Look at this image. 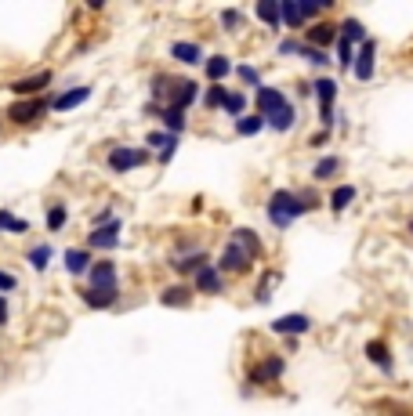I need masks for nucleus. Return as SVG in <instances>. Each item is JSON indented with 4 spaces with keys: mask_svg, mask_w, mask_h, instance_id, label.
<instances>
[{
    "mask_svg": "<svg viewBox=\"0 0 413 416\" xmlns=\"http://www.w3.org/2000/svg\"><path fill=\"white\" fill-rule=\"evenodd\" d=\"M265 210H268V221H272L276 229H290L294 221L305 214L301 203H298V196H294L290 188H276L272 196H268V207H265Z\"/></svg>",
    "mask_w": 413,
    "mask_h": 416,
    "instance_id": "1",
    "label": "nucleus"
},
{
    "mask_svg": "<svg viewBox=\"0 0 413 416\" xmlns=\"http://www.w3.org/2000/svg\"><path fill=\"white\" fill-rule=\"evenodd\" d=\"M149 163V152L135 149V145H113L109 149V171L113 174H127V171H138Z\"/></svg>",
    "mask_w": 413,
    "mask_h": 416,
    "instance_id": "2",
    "label": "nucleus"
},
{
    "mask_svg": "<svg viewBox=\"0 0 413 416\" xmlns=\"http://www.w3.org/2000/svg\"><path fill=\"white\" fill-rule=\"evenodd\" d=\"M283 373H287V362H283L279 355H265L258 366L247 369V380L254 383V388H268V383H276Z\"/></svg>",
    "mask_w": 413,
    "mask_h": 416,
    "instance_id": "3",
    "label": "nucleus"
},
{
    "mask_svg": "<svg viewBox=\"0 0 413 416\" xmlns=\"http://www.w3.org/2000/svg\"><path fill=\"white\" fill-rule=\"evenodd\" d=\"M250 265H254V258H250V253H247L239 243H232V239H229V243H225V250H221V258H217V265H214V268H217L221 275H225V272H232V275H243Z\"/></svg>",
    "mask_w": 413,
    "mask_h": 416,
    "instance_id": "4",
    "label": "nucleus"
},
{
    "mask_svg": "<svg viewBox=\"0 0 413 416\" xmlns=\"http://www.w3.org/2000/svg\"><path fill=\"white\" fill-rule=\"evenodd\" d=\"M87 290H120L116 261H94L87 272Z\"/></svg>",
    "mask_w": 413,
    "mask_h": 416,
    "instance_id": "5",
    "label": "nucleus"
},
{
    "mask_svg": "<svg viewBox=\"0 0 413 416\" xmlns=\"http://www.w3.org/2000/svg\"><path fill=\"white\" fill-rule=\"evenodd\" d=\"M47 109H51V98H18L8 109V120L11 123H37Z\"/></svg>",
    "mask_w": 413,
    "mask_h": 416,
    "instance_id": "6",
    "label": "nucleus"
},
{
    "mask_svg": "<svg viewBox=\"0 0 413 416\" xmlns=\"http://www.w3.org/2000/svg\"><path fill=\"white\" fill-rule=\"evenodd\" d=\"M120 229H123V221L113 217L109 225H98L94 232H87V250H116L120 246Z\"/></svg>",
    "mask_w": 413,
    "mask_h": 416,
    "instance_id": "7",
    "label": "nucleus"
},
{
    "mask_svg": "<svg viewBox=\"0 0 413 416\" xmlns=\"http://www.w3.org/2000/svg\"><path fill=\"white\" fill-rule=\"evenodd\" d=\"M268 330L272 333H283V337H298V333H308L312 330V318L305 311H290V315H283V318H272Z\"/></svg>",
    "mask_w": 413,
    "mask_h": 416,
    "instance_id": "8",
    "label": "nucleus"
},
{
    "mask_svg": "<svg viewBox=\"0 0 413 416\" xmlns=\"http://www.w3.org/2000/svg\"><path fill=\"white\" fill-rule=\"evenodd\" d=\"M373 66H377V40H363L359 44V54H356V62H352V73H356V80H373Z\"/></svg>",
    "mask_w": 413,
    "mask_h": 416,
    "instance_id": "9",
    "label": "nucleus"
},
{
    "mask_svg": "<svg viewBox=\"0 0 413 416\" xmlns=\"http://www.w3.org/2000/svg\"><path fill=\"white\" fill-rule=\"evenodd\" d=\"M305 44L315 51H330L337 44V25L334 22H312L308 33H305Z\"/></svg>",
    "mask_w": 413,
    "mask_h": 416,
    "instance_id": "10",
    "label": "nucleus"
},
{
    "mask_svg": "<svg viewBox=\"0 0 413 416\" xmlns=\"http://www.w3.org/2000/svg\"><path fill=\"white\" fill-rule=\"evenodd\" d=\"M196 98H200V83H196V80H174V83H171V94H167V105L185 112Z\"/></svg>",
    "mask_w": 413,
    "mask_h": 416,
    "instance_id": "11",
    "label": "nucleus"
},
{
    "mask_svg": "<svg viewBox=\"0 0 413 416\" xmlns=\"http://www.w3.org/2000/svg\"><path fill=\"white\" fill-rule=\"evenodd\" d=\"M193 290H196V294H207V297H214V294H221V290H225V275H221L214 265H203V268L193 275Z\"/></svg>",
    "mask_w": 413,
    "mask_h": 416,
    "instance_id": "12",
    "label": "nucleus"
},
{
    "mask_svg": "<svg viewBox=\"0 0 413 416\" xmlns=\"http://www.w3.org/2000/svg\"><path fill=\"white\" fill-rule=\"evenodd\" d=\"M283 105H290V98H287V94H283L279 87H258V116L261 120H268V116H276Z\"/></svg>",
    "mask_w": 413,
    "mask_h": 416,
    "instance_id": "13",
    "label": "nucleus"
},
{
    "mask_svg": "<svg viewBox=\"0 0 413 416\" xmlns=\"http://www.w3.org/2000/svg\"><path fill=\"white\" fill-rule=\"evenodd\" d=\"M51 83V73H33V76H22L11 83V91L18 94V98H40V91Z\"/></svg>",
    "mask_w": 413,
    "mask_h": 416,
    "instance_id": "14",
    "label": "nucleus"
},
{
    "mask_svg": "<svg viewBox=\"0 0 413 416\" xmlns=\"http://www.w3.org/2000/svg\"><path fill=\"white\" fill-rule=\"evenodd\" d=\"M366 359L385 373V376H395V359H392V351H388V344H380V340H370L366 344Z\"/></svg>",
    "mask_w": 413,
    "mask_h": 416,
    "instance_id": "15",
    "label": "nucleus"
},
{
    "mask_svg": "<svg viewBox=\"0 0 413 416\" xmlns=\"http://www.w3.org/2000/svg\"><path fill=\"white\" fill-rule=\"evenodd\" d=\"M171 58L181 62V66H200V62H203V47L193 44V40H174L171 44Z\"/></svg>",
    "mask_w": 413,
    "mask_h": 416,
    "instance_id": "16",
    "label": "nucleus"
},
{
    "mask_svg": "<svg viewBox=\"0 0 413 416\" xmlns=\"http://www.w3.org/2000/svg\"><path fill=\"white\" fill-rule=\"evenodd\" d=\"M87 98H91V87L84 83V87H73V91H66V94H58V98H51V109H55V112H69V109L84 105Z\"/></svg>",
    "mask_w": 413,
    "mask_h": 416,
    "instance_id": "17",
    "label": "nucleus"
},
{
    "mask_svg": "<svg viewBox=\"0 0 413 416\" xmlns=\"http://www.w3.org/2000/svg\"><path fill=\"white\" fill-rule=\"evenodd\" d=\"M193 286H185V282H174V286H167V290L160 294V304H167V308H188L193 304Z\"/></svg>",
    "mask_w": 413,
    "mask_h": 416,
    "instance_id": "18",
    "label": "nucleus"
},
{
    "mask_svg": "<svg viewBox=\"0 0 413 416\" xmlns=\"http://www.w3.org/2000/svg\"><path fill=\"white\" fill-rule=\"evenodd\" d=\"M91 265H94V261H91V250H80V246H69V250H66V272H69V275L80 279V275L91 272Z\"/></svg>",
    "mask_w": 413,
    "mask_h": 416,
    "instance_id": "19",
    "label": "nucleus"
},
{
    "mask_svg": "<svg viewBox=\"0 0 413 416\" xmlns=\"http://www.w3.org/2000/svg\"><path fill=\"white\" fill-rule=\"evenodd\" d=\"M203 69H207V80L210 83H221L236 66L229 62V54H210V58H203Z\"/></svg>",
    "mask_w": 413,
    "mask_h": 416,
    "instance_id": "20",
    "label": "nucleus"
},
{
    "mask_svg": "<svg viewBox=\"0 0 413 416\" xmlns=\"http://www.w3.org/2000/svg\"><path fill=\"white\" fill-rule=\"evenodd\" d=\"M156 116H160V123H164V131H167V134H174V138H178V134L185 131V127H188L185 112H181V109H171V105H164V109H160V105H156Z\"/></svg>",
    "mask_w": 413,
    "mask_h": 416,
    "instance_id": "21",
    "label": "nucleus"
},
{
    "mask_svg": "<svg viewBox=\"0 0 413 416\" xmlns=\"http://www.w3.org/2000/svg\"><path fill=\"white\" fill-rule=\"evenodd\" d=\"M356 196H359V188H356V185H337V188L330 192V200H327V203H330V210H334V214H344L348 207L356 203Z\"/></svg>",
    "mask_w": 413,
    "mask_h": 416,
    "instance_id": "22",
    "label": "nucleus"
},
{
    "mask_svg": "<svg viewBox=\"0 0 413 416\" xmlns=\"http://www.w3.org/2000/svg\"><path fill=\"white\" fill-rule=\"evenodd\" d=\"M203 265H210V258H207L203 250H196V253H185V258H174V261H171V268H174V272H181V275H196Z\"/></svg>",
    "mask_w": 413,
    "mask_h": 416,
    "instance_id": "23",
    "label": "nucleus"
},
{
    "mask_svg": "<svg viewBox=\"0 0 413 416\" xmlns=\"http://www.w3.org/2000/svg\"><path fill=\"white\" fill-rule=\"evenodd\" d=\"M337 37H341L344 44H352V47H356V44H363V40H366V25H363L359 18H344V22L337 25Z\"/></svg>",
    "mask_w": 413,
    "mask_h": 416,
    "instance_id": "24",
    "label": "nucleus"
},
{
    "mask_svg": "<svg viewBox=\"0 0 413 416\" xmlns=\"http://www.w3.org/2000/svg\"><path fill=\"white\" fill-rule=\"evenodd\" d=\"M80 301L87 308H113L120 301V290H80Z\"/></svg>",
    "mask_w": 413,
    "mask_h": 416,
    "instance_id": "25",
    "label": "nucleus"
},
{
    "mask_svg": "<svg viewBox=\"0 0 413 416\" xmlns=\"http://www.w3.org/2000/svg\"><path fill=\"white\" fill-rule=\"evenodd\" d=\"M312 94L319 98V105H334L337 102V80L334 76H319L312 83Z\"/></svg>",
    "mask_w": 413,
    "mask_h": 416,
    "instance_id": "26",
    "label": "nucleus"
},
{
    "mask_svg": "<svg viewBox=\"0 0 413 416\" xmlns=\"http://www.w3.org/2000/svg\"><path fill=\"white\" fill-rule=\"evenodd\" d=\"M279 18H283V29H301L305 25V15L294 0H279Z\"/></svg>",
    "mask_w": 413,
    "mask_h": 416,
    "instance_id": "27",
    "label": "nucleus"
},
{
    "mask_svg": "<svg viewBox=\"0 0 413 416\" xmlns=\"http://www.w3.org/2000/svg\"><path fill=\"white\" fill-rule=\"evenodd\" d=\"M51 258H55V250H51V243H37L33 250H29V253H26V261H29V265H33V272H47Z\"/></svg>",
    "mask_w": 413,
    "mask_h": 416,
    "instance_id": "28",
    "label": "nucleus"
},
{
    "mask_svg": "<svg viewBox=\"0 0 413 416\" xmlns=\"http://www.w3.org/2000/svg\"><path fill=\"white\" fill-rule=\"evenodd\" d=\"M254 15H258L268 29H283V18H279V0H261V4L254 8Z\"/></svg>",
    "mask_w": 413,
    "mask_h": 416,
    "instance_id": "29",
    "label": "nucleus"
},
{
    "mask_svg": "<svg viewBox=\"0 0 413 416\" xmlns=\"http://www.w3.org/2000/svg\"><path fill=\"white\" fill-rule=\"evenodd\" d=\"M232 243H239V246H243V250L250 253L254 261L261 258V239L254 236V229H236V232H232Z\"/></svg>",
    "mask_w": 413,
    "mask_h": 416,
    "instance_id": "30",
    "label": "nucleus"
},
{
    "mask_svg": "<svg viewBox=\"0 0 413 416\" xmlns=\"http://www.w3.org/2000/svg\"><path fill=\"white\" fill-rule=\"evenodd\" d=\"M261 131H265V120L258 112H247V116L236 120V134H243V138H254V134H261Z\"/></svg>",
    "mask_w": 413,
    "mask_h": 416,
    "instance_id": "31",
    "label": "nucleus"
},
{
    "mask_svg": "<svg viewBox=\"0 0 413 416\" xmlns=\"http://www.w3.org/2000/svg\"><path fill=\"white\" fill-rule=\"evenodd\" d=\"M145 145L156 149V152H178V138L167 134V131H152V134H145Z\"/></svg>",
    "mask_w": 413,
    "mask_h": 416,
    "instance_id": "32",
    "label": "nucleus"
},
{
    "mask_svg": "<svg viewBox=\"0 0 413 416\" xmlns=\"http://www.w3.org/2000/svg\"><path fill=\"white\" fill-rule=\"evenodd\" d=\"M247 105H250V98H247L243 91H229V98H225V105H221V109H225L232 120H239V116H247Z\"/></svg>",
    "mask_w": 413,
    "mask_h": 416,
    "instance_id": "33",
    "label": "nucleus"
},
{
    "mask_svg": "<svg viewBox=\"0 0 413 416\" xmlns=\"http://www.w3.org/2000/svg\"><path fill=\"white\" fill-rule=\"evenodd\" d=\"M0 232H11V236H26V232H29V221L15 217L11 210H0Z\"/></svg>",
    "mask_w": 413,
    "mask_h": 416,
    "instance_id": "34",
    "label": "nucleus"
},
{
    "mask_svg": "<svg viewBox=\"0 0 413 416\" xmlns=\"http://www.w3.org/2000/svg\"><path fill=\"white\" fill-rule=\"evenodd\" d=\"M337 171H341V159H337V156H323L319 163H315L312 178H315V181H330V178H334Z\"/></svg>",
    "mask_w": 413,
    "mask_h": 416,
    "instance_id": "35",
    "label": "nucleus"
},
{
    "mask_svg": "<svg viewBox=\"0 0 413 416\" xmlns=\"http://www.w3.org/2000/svg\"><path fill=\"white\" fill-rule=\"evenodd\" d=\"M66 207H62V203H55V207H47V217H44V225H47V232H62V229H66Z\"/></svg>",
    "mask_w": 413,
    "mask_h": 416,
    "instance_id": "36",
    "label": "nucleus"
},
{
    "mask_svg": "<svg viewBox=\"0 0 413 416\" xmlns=\"http://www.w3.org/2000/svg\"><path fill=\"white\" fill-rule=\"evenodd\" d=\"M337 66H341V73H352V62H356V47L352 44H344L341 37H337Z\"/></svg>",
    "mask_w": 413,
    "mask_h": 416,
    "instance_id": "37",
    "label": "nucleus"
},
{
    "mask_svg": "<svg viewBox=\"0 0 413 416\" xmlns=\"http://www.w3.org/2000/svg\"><path fill=\"white\" fill-rule=\"evenodd\" d=\"M225 98H229V91L221 87V83H210V87L203 91V105H207V109H221V105H225Z\"/></svg>",
    "mask_w": 413,
    "mask_h": 416,
    "instance_id": "38",
    "label": "nucleus"
},
{
    "mask_svg": "<svg viewBox=\"0 0 413 416\" xmlns=\"http://www.w3.org/2000/svg\"><path fill=\"white\" fill-rule=\"evenodd\" d=\"M298 54H301V58H308L312 66H319V69H327V66H330V51H315V47H308L305 40H301Z\"/></svg>",
    "mask_w": 413,
    "mask_h": 416,
    "instance_id": "39",
    "label": "nucleus"
},
{
    "mask_svg": "<svg viewBox=\"0 0 413 416\" xmlns=\"http://www.w3.org/2000/svg\"><path fill=\"white\" fill-rule=\"evenodd\" d=\"M236 76H239V83H243V87H254V91L261 87V73L254 69V66H236Z\"/></svg>",
    "mask_w": 413,
    "mask_h": 416,
    "instance_id": "40",
    "label": "nucleus"
},
{
    "mask_svg": "<svg viewBox=\"0 0 413 416\" xmlns=\"http://www.w3.org/2000/svg\"><path fill=\"white\" fill-rule=\"evenodd\" d=\"M217 18H221V25H225L229 33H236V29L243 25V11H236V8H225V11H221Z\"/></svg>",
    "mask_w": 413,
    "mask_h": 416,
    "instance_id": "41",
    "label": "nucleus"
},
{
    "mask_svg": "<svg viewBox=\"0 0 413 416\" xmlns=\"http://www.w3.org/2000/svg\"><path fill=\"white\" fill-rule=\"evenodd\" d=\"M294 196H298V203H301V210H305V214L319 207V196H315L312 188H305V192H294Z\"/></svg>",
    "mask_w": 413,
    "mask_h": 416,
    "instance_id": "42",
    "label": "nucleus"
},
{
    "mask_svg": "<svg viewBox=\"0 0 413 416\" xmlns=\"http://www.w3.org/2000/svg\"><path fill=\"white\" fill-rule=\"evenodd\" d=\"M15 286H18V279H15L11 272H4V268H0V294H11Z\"/></svg>",
    "mask_w": 413,
    "mask_h": 416,
    "instance_id": "43",
    "label": "nucleus"
},
{
    "mask_svg": "<svg viewBox=\"0 0 413 416\" xmlns=\"http://www.w3.org/2000/svg\"><path fill=\"white\" fill-rule=\"evenodd\" d=\"M272 282H276V275H265V279H261V286H258V304L268 301V286H272Z\"/></svg>",
    "mask_w": 413,
    "mask_h": 416,
    "instance_id": "44",
    "label": "nucleus"
},
{
    "mask_svg": "<svg viewBox=\"0 0 413 416\" xmlns=\"http://www.w3.org/2000/svg\"><path fill=\"white\" fill-rule=\"evenodd\" d=\"M298 47H301V40H283L279 44V54H298Z\"/></svg>",
    "mask_w": 413,
    "mask_h": 416,
    "instance_id": "45",
    "label": "nucleus"
},
{
    "mask_svg": "<svg viewBox=\"0 0 413 416\" xmlns=\"http://www.w3.org/2000/svg\"><path fill=\"white\" fill-rule=\"evenodd\" d=\"M4 323H8V301L0 297V326H4Z\"/></svg>",
    "mask_w": 413,
    "mask_h": 416,
    "instance_id": "46",
    "label": "nucleus"
},
{
    "mask_svg": "<svg viewBox=\"0 0 413 416\" xmlns=\"http://www.w3.org/2000/svg\"><path fill=\"white\" fill-rule=\"evenodd\" d=\"M409 232H413V221H409Z\"/></svg>",
    "mask_w": 413,
    "mask_h": 416,
    "instance_id": "47",
    "label": "nucleus"
}]
</instances>
